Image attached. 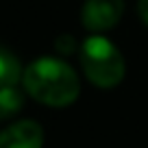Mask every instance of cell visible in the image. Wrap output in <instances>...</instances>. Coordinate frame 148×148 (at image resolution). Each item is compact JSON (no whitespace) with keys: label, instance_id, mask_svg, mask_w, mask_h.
I'll use <instances>...</instances> for the list:
<instances>
[{"label":"cell","instance_id":"277c9868","mask_svg":"<svg viewBox=\"0 0 148 148\" xmlns=\"http://www.w3.org/2000/svg\"><path fill=\"white\" fill-rule=\"evenodd\" d=\"M44 131L33 120H24L0 133V148H42Z\"/></svg>","mask_w":148,"mask_h":148},{"label":"cell","instance_id":"52a82bcc","mask_svg":"<svg viewBox=\"0 0 148 148\" xmlns=\"http://www.w3.org/2000/svg\"><path fill=\"white\" fill-rule=\"evenodd\" d=\"M137 13L142 18V22L148 26V0H139L137 2Z\"/></svg>","mask_w":148,"mask_h":148},{"label":"cell","instance_id":"8992f818","mask_svg":"<svg viewBox=\"0 0 148 148\" xmlns=\"http://www.w3.org/2000/svg\"><path fill=\"white\" fill-rule=\"evenodd\" d=\"M24 105V94L20 89H15V85L11 87H0V120L15 116Z\"/></svg>","mask_w":148,"mask_h":148},{"label":"cell","instance_id":"ba28073f","mask_svg":"<svg viewBox=\"0 0 148 148\" xmlns=\"http://www.w3.org/2000/svg\"><path fill=\"white\" fill-rule=\"evenodd\" d=\"M57 48H59L61 52H72L74 50V44H72L70 37H61L59 42H57Z\"/></svg>","mask_w":148,"mask_h":148},{"label":"cell","instance_id":"6da1fadb","mask_svg":"<svg viewBox=\"0 0 148 148\" xmlns=\"http://www.w3.org/2000/svg\"><path fill=\"white\" fill-rule=\"evenodd\" d=\"M24 89L48 107H68L79 96V79L65 61L42 57L22 74Z\"/></svg>","mask_w":148,"mask_h":148},{"label":"cell","instance_id":"3957f363","mask_svg":"<svg viewBox=\"0 0 148 148\" xmlns=\"http://www.w3.org/2000/svg\"><path fill=\"white\" fill-rule=\"evenodd\" d=\"M124 2L122 0H85L81 20L89 31H109L122 18Z\"/></svg>","mask_w":148,"mask_h":148},{"label":"cell","instance_id":"7a4b0ae2","mask_svg":"<svg viewBox=\"0 0 148 148\" xmlns=\"http://www.w3.org/2000/svg\"><path fill=\"white\" fill-rule=\"evenodd\" d=\"M83 72L98 87H116L124 79V59L109 39L100 35L87 37L81 46Z\"/></svg>","mask_w":148,"mask_h":148},{"label":"cell","instance_id":"5b68a950","mask_svg":"<svg viewBox=\"0 0 148 148\" xmlns=\"http://www.w3.org/2000/svg\"><path fill=\"white\" fill-rule=\"evenodd\" d=\"M22 79V65L9 52L7 48L0 46V87H11Z\"/></svg>","mask_w":148,"mask_h":148}]
</instances>
